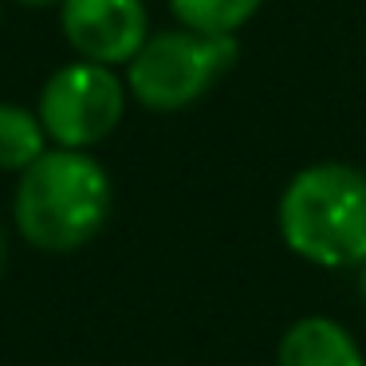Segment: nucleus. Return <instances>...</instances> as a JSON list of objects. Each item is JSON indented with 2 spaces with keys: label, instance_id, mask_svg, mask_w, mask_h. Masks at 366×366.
<instances>
[{
  "label": "nucleus",
  "instance_id": "nucleus-3",
  "mask_svg": "<svg viewBox=\"0 0 366 366\" xmlns=\"http://www.w3.org/2000/svg\"><path fill=\"white\" fill-rule=\"evenodd\" d=\"M237 59L232 36H201L193 28L154 32L127 64V91L146 111H185L209 95Z\"/></svg>",
  "mask_w": 366,
  "mask_h": 366
},
{
  "label": "nucleus",
  "instance_id": "nucleus-8",
  "mask_svg": "<svg viewBox=\"0 0 366 366\" xmlns=\"http://www.w3.org/2000/svg\"><path fill=\"white\" fill-rule=\"evenodd\" d=\"M264 0H169V12L182 28L201 36H237L260 12Z\"/></svg>",
  "mask_w": 366,
  "mask_h": 366
},
{
  "label": "nucleus",
  "instance_id": "nucleus-1",
  "mask_svg": "<svg viewBox=\"0 0 366 366\" xmlns=\"http://www.w3.org/2000/svg\"><path fill=\"white\" fill-rule=\"evenodd\" d=\"M111 209L114 185L103 162L87 150L56 146L20 174L12 221L36 252L67 256L107 229Z\"/></svg>",
  "mask_w": 366,
  "mask_h": 366
},
{
  "label": "nucleus",
  "instance_id": "nucleus-5",
  "mask_svg": "<svg viewBox=\"0 0 366 366\" xmlns=\"http://www.w3.org/2000/svg\"><path fill=\"white\" fill-rule=\"evenodd\" d=\"M59 28L79 59L119 67L150 40V12L142 0H59Z\"/></svg>",
  "mask_w": 366,
  "mask_h": 366
},
{
  "label": "nucleus",
  "instance_id": "nucleus-2",
  "mask_svg": "<svg viewBox=\"0 0 366 366\" xmlns=\"http://www.w3.org/2000/svg\"><path fill=\"white\" fill-rule=\"evenodd\" d=\"M280 237L315 268L366 264V174L347 162L303 166L280 193Z\"/></svg>",
  "mask_w": 366,
  "mask_h": 366
},
{
  "label": "nucleus",
  "instance_id": "nucleus-9",
  "mask_svg": "<svg viewBox=\"0 0 366 366\" xmlns=\"http://www.w3.org/2000/svg\"><path fill=\"white\" fill-rule=\"evenodd\" d=\"M4 256H9V240H4V229H0V272H4Z\"/></svg>",
  "mask_w": 366,
  "mask_h": 366
},
{
  "label": "nucleus",
  "instance_id": "nucleus-6",
  "mask_svg": "<svg viewBox=\"0 0 366 366\" xmlns=\"http://www.w3.org/2000/svg\"><path fill=\"white\" fill-rule=\"evenodd\" d=\"M276 366H366L355 335L331 315H303L284 331Z\"/></svg>",
  "mask_w": 366,
  "mask_h": 366
},
{
  "label": "nucleus",
  "instance_id": "nucleus-7",
  "mask_svg": "<svg viewBox=\"0 0 366 366\" xmlns=\"http://www.w3.org/2000/svg\"><path fill=\"white\" fill-rule=\"evenodd\" d=\"M48 130L40 114L16 103H0V169L24 174L40 154H48Z\"/></svg>",
  "mask_w": 366,
  "mask_h": 366
},
{
  "label": "nucleus",
  "instance_id": "nucleus-11",
  "mask_svg": "<svg viewBox=\"0 0 366 366\" xmlns=\"http://www.w3.org/2000/svg\"><path fill=\"white\" fill-rule=\"evenodd\" d=\"M358 287H362V300H366V264H362V280H358Z\"/></svg>",
  "mask_w": 366,
  "mask_h": 366
},
{
  "label": "nucleus",
  "instance_id": "nucleus-4",
  "mask_svg": "<svg viewBox=\"0 0 366 366\" xmlns=\"http://www.w3.org/2000/svg\"><path fill=\"white\" fill-rule=\"evenodd\" d=\"M127 79L114 75V67L75 59L51 71V79L40 91V114L44 130L64 150H91L107 142L119 130L127 114Z\"/></svg>",
  "mask_w": 366,
  "mask_h": 366
},
{
  "label": "nucleus",
  "instance_id": "nucleus-10",
  "mask_svg": "<svg viewBox=\"0 0 366 366\" xmlns=\"http://www.w3.org/2000/svg\"><path fill=\"white\" fill-rule=\"evenodd\" d=\"M20 4H28V9H44V4H59V0H20Z\"/></svg>",
  "mask_w": 366,
  "mask_h": 366
}]
</instances>
